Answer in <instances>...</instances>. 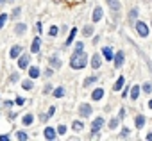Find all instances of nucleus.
<instances>
[{
  "label": "nucleus",
  "mask_w": 152,
  "mask_h": 141,
  "mask_svg": "<svg viewBox=\"0 0 152 141\" xmlns=\"http://www.w3.org/2000/svg\"><path fill=\"white\" fill-rule=\"evenodd\" d=\"M20 13H22V9H20V7H16L15 11H13V15H11V16H13V20L18 18V16H20Z\"/></svg>",
  "instance_id": "34"
},
{
  "label": "nucleus",
  "mask_w": 152,
  "mask_h": 141,
  "mask_svg": "<svg viewBox=\"0 0 152 141\" xmlns=\"http://www.w3.org/2000/svg\"><path fill=\"white\" fill-rule=\"evenodd\" d=\"M52 95H54L56 98H63L64 95H66V91H64V88H63V86H59V88H56L54 91H52Z\"/></svg>",
  "instance_id": "18"
},
{
  "label": "nucleus",
  "mask_w": 152,
  "mask_h": 141,
  "mask_svg": "<svg viewBox=\"0 0 152 141\" xmlns=\"http://www.w3.org/2000/svg\"><path fill=\"white\" fill-rule=\"evenodd\" d=\"M98 80V75H91V77H88V79H84V82H82V86L84 88H88V86H91V84H95Z\"/></svg>",
  "instance_id": "19"
},
{
  "label": "nucleus",
  "mask_w": 152,
  "mask_h": 141,
  "mask_svg": "<svg viewBox=\"0 0 152 141\" xmlns=\"http://www.w3.org/2000/svg\"><path fill=\"white\" fill-rule=\"evenodd\" d=\"M102 16H104V11H102V7H100V5H97V7L93 9V16H91L93 23H98V22L102 20Z\"/></svg>",
  "instance_id": "7"
},
{
  "label": "nucleus",
  "mask_w": 152,
  "mask_h": 141,
  "mask_svg": "<svg viewBox=\"0 0 152 141\" xmlns=\"http://www.w3.org/2000/svg\"><path fill=\"white\" fill-rule=\"evenodd\" d=\"M72 127H74L75 130H81L82 129V122H74V125H72Z\"/></svg>",
  "instance_id": "35"
},
{
  "label": "nucleus",
  "mask_w": 152,
  "mask_h": 141,
  "mask_svg": "<svg viewBox=\"0 0 152 141\" xmlns=\"http://www.w3.org/2000/svg\"><path fill=\"white\" fill-rule=\"evenodd\" d=\"M75 36H77V29H75V27H72V30H70V34H68V38H66V41H64V45L70 46V45H72V41L75 39Z\"/></svg>",
  "instance_id": "16"
},
{
  "label": "nucleus",
  "mask_w": 152,
  "mask_h": 141,
  "mask_svg": "<svg viewBox=\"0 0 152 141\" xmlns=\"http://www.w3.org/2000/svg\"><path fill=\"white\" fill-rule=\"evenodd\" d=\"M104 123H106V122H104V118H102V116H97L93 122H91V134H95V136H97L98 130H102Z\"/></svg>",
  "instance_id": "2"
},
{
  "label": "nucleus",
  "mask_w": 152,
  "mask_h": 141,
  "mask_svg": "<svg viewBox=\"0 0 152 141\" xmlns=\"http://www.w3.org/2000/svg\"><path fill=\"white\" fill-rule=\"evenodd\" d=\"M29 77L31 79H38L39 77V68H38V66H31V68H29Z\"/></svg>",
  "instance_id": "22"
},
{
  "label": "nucleus",
  "mask_w": 152,
  "mask_h": 141,
  "mask_svg": "<svg viewBox=\"0 0 152 141\" xmlns=\"http://www.w3.org/2000/svg\"><path fill=\"white\" fill-rule=\"evenodd\" d=\"M145 120H147V118H145L143 115H138L136 116V122H134L136 123V129H141V127L145 125Z\"/></svg>",
  "instance_id": "25"
},
{
  "label": "nucleus",
  "mask_w": 152,
  "mask_h": 141,
  "mask_svg": "<svg viewBox=\"0 0 152 141\" xmlns=\"http://www.w3.org/2000/svg\"><path fill=\"white\" fill-rule=\"evenodd\" d=\"M118 125H120V116L111 118V122H109V129H111V130H115V129H118Z\"/></svg>",
  "instance_id": "23"
},
{
  "label": "nucleus",
  "mask_w": 152,
  "mask_h": 141,
  "mask_svg": "<svg viewBox=\"0 0 152 141\" xmlns=\"http://www.w3.org/2000/svg\"><path fill=\"white\" fill-rule=\"evenodd\" d=\"M108 4H109V7H111L113 13H120V9H122L120 0H108Z\"/></svg>",
  "instance_id": "11"
},
{
  "label": "nucleus",
  "mask_w": 152,
  "mask_h": 141,
  "mask_svg": "<svg viewBox=\"0 0 152 141\" xmlns=\"http://www.w3.org/2000/svg\"><path fill=\"white\" fill-rule=\"evenodd\" d=\"M48 34H50L52 38H56V36H59V29H57L56 25H52V27H50V30H48Z\"/></svg>",
  "instance_id": "30"
},
{
  "label": "nucleus",
  "mask_w": 152,
  "mask_h": 141,
  "mask_svg": "<svg viewBox=\"0 0 152 141\" xmlns=\"http://www.w3.org/2000/svg\"><path fill=\"white\" fill-rule=\"evenodd\" d=\"M149 107H150V109H152V100H150V102H149Z\"/></svg>",
  "instance_id": "48"
},
{
  "label": "nucleus",
  "mask_w": 152,
  "mask_h": 141,
  "mask_svg": "<svg viewBox=\"0 0 152 141\" xmlns=\"http://www.w3.org/2000/svg\"><path fill=\"white\" fill-rule=\"evenodd\" d=\"M39 50H41V38H34V41H32V45H31V52L38 54Z\"/></svg>",
  "instance_id": "10"
},
{
  "label": "nucleus",
  "mask_w": 152,
  "mask_h": 141,
  "mask_svg": "<svg viewBox=\"0 0 152 141\" xmlns=\"http://www.w3.org/2000/svg\"><path fill=\"white\" fill-rule=\"evenodd\" d=\"M91 34H93V25H84V29H82V36L90 38Z\"/></svg>",
  "instance_id": "27"
},
{
  "label": "nucleus",
  "mask_w": 152,
  "mask_h": 141,
  "mask_svg": "<svg viewBox=\"0 0 152 141\" xmlns=\"http://www.w3.org/2000/svg\"><path fill=\"white\" fill-rule=\"evenodd\" d=\"M50 68H54V70H59L61 68V59L59 57H50Z\"/></svg>",
  "instance_id": "17"
},
{
  "label": "nucleus",
  "mask_w": 152,
  "mask_h": 141,
  "mask_svg": "<svg viewBox=\"0 0 152 141\" xmlns=\"http://www.w3.org/2000/svg\"><path fill=\"white\" fill-rule=\"evenodd\" d=\"M123 84H125V77H118V80H116L115 86H113V89H115V91H120V89L123 88Z\"/></svg>",
  "instance_id": "21"
},
{
  "label": "nucleus",
  "mask_w": 152,
  "mask_h": 141,
  "mask_svg": "<svg viewBox=\"0 0 152 141\" xmlns=\"http://www.w3.org/2000/svg\"><path fill=\"white\" fill-rule=\"evenodd\" d=\"M136 32H138V36L147 38L149 36V25L145 22H136Z\"/></svg>",
  "instance_id": "3"
},
{
  "label": "nucleus",
  "mask_w": 152,
  "mask_h": 141,
  "mask_svg": "<svg viewBox=\"0 0 152 141\" xmlns=\"http://www.w3.org/2000/svg\"><path fill=\"white\" fill-rule=\"evenodd\" d=\"M20 54H22V46L20 45H15L11 48V52H9V57L11 59H16V57H20Z\"/></svg>",
  "instance_id": "14"
},
{
  "label": "nucleus",
  "mask_w": 152,
  "mask_h": 141,
  "mask_svg": "<svg viewBox=\"0 0 152 141\" xmlns=\"http://www.w3.org/2000/svg\"><path fill=\"white\" fill-rule=\"evenodd\" d=\"M100 64H102V57H100V54H93V57H91V68L98 70V68H100Z\"/></svg>",
  "instance_id": "9"
},
{
  "label": "nucleus",
  "mask_w": 152,
  "mask_h": 141,
  "mask_svg": "<svg viewBox=\"0 0 152 141\" xmlns=\"http://www.w3.org/2000/svg\"><path fill=\"white\" fill-rule=\"evenodd\" d=\"M104 95H106V91H104L102 88H97L93 93H91V100H95V102H97V100H102Z\"/></svg>",
  "instance_id": "12"
},
{
  "label": "nucleus",
  "mask_w": 152,
  "mask_h": 141,
  "mask_svg": "<svg viewBox=\"0 0 152 141\" xmlns=\"http://www.w3.org/2000/svg\"><path fill=\"white\" fill-rule=\"evenodd\" d=\"M123 115H125V109H120V113H118V116H120V120L123 118Z\"/></svg>",
  "instance_id": "44"
},
{
  "label": "nucleus",
  "mask_w": 152,
  "mask_h": 141,
  "mask_svg": "<svg viewBox=\"0 0 152 141\" xmlns=\"http://www.w3.org/2000/svg\"><path fill=\"white\" fill-rule=\"evenodd\" d=\"M16 104H18V105H23V104H25V98L18 97V98H16Z\"/></svg>",
  "instance_id": "42"
},
{
  "label": "nucleus",
  "mask_w": 152,
  "mask_h": 141,
  "mask_svg": "<svg viewBox=\"0 0 152 141\" xmlns=\"http://www.w3.org/2000/svg\"><path fill=\"white\" fill-rule=\"evenodd\" d=\"M91 111H93V107H91L90 104H81L79 105V115H81L82 118H88L91 115Z\"/></svg>",
  "instance_id": "5"
},
{
  "label": "nucleus",
  "mask_w": 152,
  "mask_h": 141,
  "mask_svg": "<svg viewBox=\"0 0 152 141\" xmlns=\"http://www.w3.org/2000/svg\"><path fill=\"white\" fill-rule=\"evenodd\" d=\"M113 66H115V68H122V66H123V61H125V54L120 50V52H116L115 54V57H113Z\"/></svg>",
  "instance_id": "4"
},
{
  "label": "nucleus",
  "mask_w": 152,
  "mask_h": 141,
  "mask_svg": "<svg viewBox=\"0 0 152 141\" xmlns=\"http://www.w3.org/2000/svg\"><path fill=\"white\" fill-rule=\"evenodd\" d=\"M32 122H34V116H32L31 113H27V115L23 116V120H22V123H23V125H32Z\"/></svg>",
  "instance_id": "26"
},
{
  "label": "nucleus",
  "mask_w": 152,
  "mask_h": 141,
  "mask_svg": "<svg viewBox=\"0 0 152 141\" xmlns=\"http://www.w3.org/2000/svg\"><path fill=\"white\" fill-rule=\"evenodd\" d=\"M9 139V136H0V141H7Z\"/></svg>",
  "instance_id": "45"
},
{
  "label": "nucleus",
  "mask_w": 152,
  "mask_h": 141,
  "mask_svg": "<svg viewBox=\"0 0 152 141\" xmlns=\"http://www.w3.org/2000/svg\"><path fill=\"white\" fill-rule=\"evenodd\" d=\"M52 73H54V68H48V70H45V77H52Z\"/></svg>",
  "instance_id": "40"
},
{
  "label": "nucleus",
  "mask_w": 152,
  "mask_h": 141,
  "mask_svg": "<svg viewBox=\"0 0 152 141\" xmlns=\"http://www.w3.org/2000/svg\"><path fill=\"white\" fill-rule=\"evenodd\" d=\"M43 136H45V139L52 141V139L57 138V130H54L52 127H47V129H45V132H43Z\"/></svg>",
  "instance_id": "8"
},
{
  "label": "nucleus",
  "mask_w": 152,
  "mask_h": 141,
  "mask_svg": "<svg viewBox=\"0 0 152 141\" xmlns=\"http://www.w3.org/2000/svg\"><path fill=\"white\" fill-rule=\"evenodd\" d=\"M140 91H141V88H140V86H133V88H131V98H133V100H136L138 97H140Z\"/></svg>",
  "instance_id": "24"
},
{
  "label": "nucleus",
  "mask_w": 152,
  "mask_h": 141,
  "mask_svg": "<svg viewBox=\"0 0 152 141\" xmlns=\"http://www.w3.org/2000/svg\"><path fill=\"white\" fill-rule=\"evenodd\" d=\"M141 89H143V93H149V95H150V93H152V84L150 82H145Z\"/></svg>",
  "instance_id": "31"
},
{
  "label": "nucleus",
  "mask_w": 152,
  "mask_h": 141,
  "mask_svg": "<svg viewBox=\"0 0 152 141\" xmlns=\"http://www.w3.org/2000/svg\"><path fill=\"white\" fill-rule=\"evenodd\" d=\"M5 4V0H0V7H2V5Z\"/></svg>",
  "instance_id": "46"
},
{
  "label": "nucleus",
  "mask_w": 152,
  "mask_h": 141,
  "mask_svg": "<svg viewBox=\"0 0 152 141\" xmlns=\"http://www.w3.org/2000/svg\"><path fill=\"white\" fill-rule=\"evenodd\" d=\"M147 139H149V141H150V139H152V134H149V136H147Z\"/></svg>",
  "instance_id": "47"
},
{
  "label": "nucleus",
  "mask_w": 152,
  "mask_h": 141,
  "mask_svg": "<svg viewBox=\"0 0 152 141\" xmlns=\"http://www.w3.org/2000/svg\"><path fill=\"white\" fill-rule=\"evenodd\" d=\"M20 80V73H13L11 75V82H18Z\"/></svg>",
  "instance_id": "38"
},
{
  "label": "nucleus",
  "mask_w": 152,
  "mask_h": 141,
  "mask_svg": "<svg viewBox=\"0 0 152 141\" xmlns=\"http://www.w3.org/2000/svg\"><path fill=\"white\" fill-rule=\"evenodd\" d=\"M102 54H104V57L108 59V61H113L115 54H113V48H111V46H104V48H102Z\"/></svg>",
  "instance_id": "15"
},
{
  "label": "nucleus",
  "mask_w": 152,
  "mask_h": 141,
  "mask_svg": "<svg viewBox=\"0 0 152 141\" xmlns=\"http://www.w3.org/2000/svg\"><path fill=\"white\" fill-rule=\"evenodd\" d=\"M136 18H138V9L134 7V9H131V13H129V22H131V23L136 22Z\"/></svg>",
  "instance_id": "28"
},
{
  "label": "nucleus",
  "mask_w": 152,
  "mask_h": 141,
  "mask_svg": "<svg viewBox=\"0 0 152 141\" xmlns=\"http://www.w3.org/2000/svg\"><path fill=\"white\" fill-rule=\"evenodd\" d=\"M129 134H131V132H129V129H122L120 138H123V139H125V138H129Z\"/></svg>",
  "instance_id": "36"
},
{
  "label": "nucleus",
  "mask_w": 152,
  "mask_h": 141,
  "mask_svg": "<svg viewBox=\"0 0 152 141\" xmlns=\"http://www.w3.org/2000/svg\"><path fill=\"white\" fill-rule=\"evenodd\" d=\"M66 132V125H59L57 127V134H64Z\"/></svg>",
  "instance_id": "37"
},
{
  "label": "nucleus",
  "mask_w": 152,
  "mask_h": 141,
  "mask_svg": "<svg viewBox=\"0 0 152 141\" xmlns=\"http://www.w3.org/2000/svg\"><path fill=\"white\" fill-rule=\"evenodd\" d=\"M22 88L25 91H31V89H34V82L29 80V79H25V80H22Z\"/></svg>",
  "instance_id": "20"
},
{
  "label": "nucleus",
  "mask_w": 152,
  "mask_h": 141,
  "mask_svg": "<svg viewBox=\"0 0 152 141\" xmlns=\"http://www.w3.org/2000/svg\"><path fill=\"white\" fill-rule=\"evenodd\" d=\"M54 113H56V107L52 105L50 109H48V113H47V116H48V118H50V116H54Z\"/></svg>",
  "instance_id": "41"
},
{
  "label": "nucleus",
  "mask_w": 152,
  "mask_h": 141,
  "mask_svg": "<svg viewBox=\"0 0 152 141\" xmlns=\"http://www.w3.org/2000/svg\"><path fill=\"white\" fill-rule=\"evenodd\" d=\"M16 138H18L20 141H27V139H29V134L23 132V130H20V132H16Z\"/></svg>",
  "instance_id": "29"
},
{
  "label": "nucleus",
  "mask_w": 152,
  "mask_h": 141,
  "mask_svg": "<svg viewBox=\"0 0 152 141\" xmlns=\"http://www.w3.org/2000/svg\"><path fill=\"white\" fill-rule=\"evenodd\" d=\"M86 63H88V56L86 52H74L70 57V68L74 70H82L86 68Z\"/></svg>",
  "instance_id": "1"
},
{
  "label": "nucleus",
  "mask_w": 152,
  "mask_h": 141,
  "mask_svg": "<svg viewBox=\"0 0 152 141\" xmlns=\"http://www.w3.org/2000/svg\"><path fill=\"white\" fill-rule=\"evenodd\" d=\"M74 52H84V45L79 41V43H75V50Z\"/></svg>",
  "instance_id": "32"
},
{
  "label": "nucleus",
  "mask_w": 152,
  "mask_h": 141,
  "mask_svg": "<svg viewBox=\"0 0 152 141\" xmlns=\"http://www.w3.org/2000/svg\"><path fill=\"white\" fill-rule=\"evenodd\" d=\"M29 63H31V56H29V54H23V56L18 59V68L20 70L29 68Z\"/></svg>",
  "instance_id": "6"
},
{
  "label": "nucleus",
  "mask_w": 152,
  "mask_h": 141,
  "mask_svg": "<svg viewBox=\"0 0 152 141\" xmlns=\"http://www.w3.org/2000/svg\"><path fill=\"white\" fill-rule=\"evenodd\" d=\"M25 32H27V25L25 23H16L15 25V34L16 36H23Z\"/></svg>",
  "instance_id": "13"
},
{
  "label": "nucleus",
  "mask_w": 152,
  "mask_h": 141,
  "mask_svg": "<svg viewBox=\"0 0 152 141\" xmlns=\"http://www.w3.org/2000/svg\"><path fill=\"white\" fill-rule=\"evenodd\" d=\"M36 32H38V34H39V32H41V23H39V22L36 23Z\"/></svg>",
  "instance_id": "43"
},
{
  "label": "nucleus",
  "mask_w": 152,
  "mask_h": 141,
  "mask_svg": "<svg viewBox=\"0 0 152 141\" xmlns=\"http://www.w3.org/2000/svg\"><path fill=\"white\" fill-rule=\"evenodd\" d=\"M43 93H45V95H48V93H52V84H47V86H45Z\"/></svg>",
  "instance_id": "39"
},
{
  "label": "nucleus",
  "mask_w": 152,
  "mask_h": 141,
  "mask_svg": "<svg viewBox=\"0 0 152 141\" xmlns=\"http://www.w3.org/2000/svg\"><path fill=\"white\" fill-rule=\"evenodd\" d=\"M5 20H7V15H0V29H4Z\"/></svg>",
  "instance_id": "33"
}]
</instances>
